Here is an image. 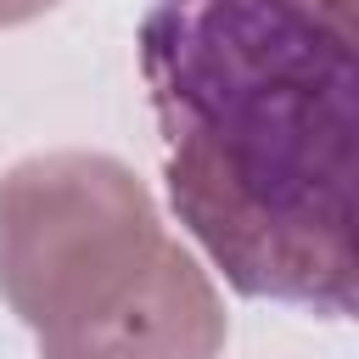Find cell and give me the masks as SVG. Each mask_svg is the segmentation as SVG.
I'll return each instance as SVG.
<instances>
[{
	"instance_id": "cell-1",
	"label": "cell",
	"mask_w": 359,
	"mask_h": 359,
	"mask_svg": "<svg viewBox=\"0 0 359 359\" xmlns=\"http://www.w3.org/2000/svg\"><path fill=\"white\" fill-rule=\"evenodd\" d=\"M353 0H151L140 79L180 224L241 297L353 314Z\"/></svg>"
},
{
	"instance_id": "cell-2",
	"label": "cell",
	"mask_w": 359,
	"mask_h": 359,
	"mask_svg": "<svg viewBox=\"0 0 359 359\" xmlns=\"http://www.w3.org/2000/svg\"><path fill=\"white\" fill-rule=\"evenodd\" d=\"M146 185L101 151H45L0 180V297L39 337L95 325L163 247Z\"/></svg>"
},
{
	"instance_id": "cell-3",
	"label": "cell",
	"mask_w": 359,
	"mask_h": 359,
	"mask_svg": "<svg viewBox=\"0 0 359 359\" xmlns=\"http://www.w3.org/2000/svg\"><path fill=\"white\" fill-rule=\"evenodd\" d=\"M219 348L224 303L196 252L168 236L129 297H118L95 325L39 342V359H219Z\"/></svg>"
},
{
	"instance_id": "cell-4",
	"label": "cell",
	"mask_w": 359,
	"mask_h": 359,
	"mask_svg": "<svg viewBox=\"0 0 359 359\" xmlns=\"http://www.w3.org/2000/svg\"><path fill=\"white\" fill-rule=\"evenodd\" d=\"M56 0H0V28H17V22H28V17H39V11H50Z\"/></svg>"
}]
</instances>
